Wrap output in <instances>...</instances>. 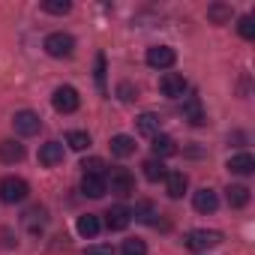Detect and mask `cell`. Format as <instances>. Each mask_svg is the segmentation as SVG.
I'll list each match as a JSON object with an SVG mask.
<instances>
[{
    "label": "cell",
    "instance_id": "cell-1",
    "mask_svg": "<svg viewBox=\"0 0 255 255\" xmlns=\"http://www.w3.org/2000/svg\"><path fill=\"white\" fill-rule=\"evenodd\" d=\"M42 48H45L48 57L63 60V57H72V51H75V39H72L69 33H48L45 42H42Z\"/></svg>",
    "mask_w": 255,
    "mask_h": 255
},
{
    "label": "cell",
    "instance_id": "cell-2",
    "mask_svg": "<svg viewBox=\"0 0 255 255\" xmlns=\"http://www.w3.org/2000/svg\"><path fill=\"white\" fill-rule=\"evenodd\" d=\"M27 192H30V186H27V180H21V177H3V180H0V198H3L6 204L24 201Z\"/></svg>",
    "mask_w": 255,
    "mask_h": 255
},
{
    "label": "cell",
    "instance_id": "cell-3",
    "mask_svg": "<svg viewBox=\"0 0 255 255\" xmlns=\"http://www.w3.org/2000/svg\"><path fill=\"white\" fill-rule=\"evenodd\" d=\"M219 243H222V231L195 228V231H189V234H186V246H189V249H195V252H207V249H213V246H219Z\"/></svg>",
    "mask_w": 255,
    "mask_h": 255
},
{
    "label": "cell",
    "instance_id": "cell-4",
    "mask_svg": "<svg viewBox=\"0 0 255 255\" xmlns=\"http://www.w3.org/2000/svg\"><path fill=\"white\" fill-rule=\"evenodd\" d=\"M51 105H54L60 114H72V111H78V105H81L78 90H75V87H69V84L57 87V90H54V96H51Z\"/></svg>",
    "mask_w": 255,
    "mask_h": 255
},
{
    "label": "cell",
    "instance_id": "cell-5",
    "mask_svg": "<svg viewBox=\"0 0 255 255\" xmlns=\"http://www.w3.org/2000/svg\"><path fill=\"white\" fill-rule=\"evenodd\" d=\"M12 126H15V132H18V135H36V132L42 129V120H39V114H36V111L24 108V111H15Z\"/></svg>",
    "mask_w": 255,
    "mask_h": 255
},
{
    "label": "cell",
    "instance_id": "cell-6",
    "mask_svg": "<svg viewBox=\"0 0 255 255\" xmlns=\"http://www.w3.org/2000/svg\"><path fill=\"white\" fill-rule=\"evenodd\" d=\"M144 60H147V66H153V69H171L174 60H177V54H174L171 45H150Z\"/></svg>",
    "mask_w": 255,
    "mask_h": 255
},
{
    "label": "cell",
    "instance_id": "cell-7",
    "mask_svg": "<svg viewBox=\"0 0 255 255\" xmlns=\"http://www.w3.org/2000/svg\"><path fill=\"white\" fill-rule=\"evenodd\" d=\"M45 222H48V210L45 207H30L24 216H21V225H24V231L27 234H42V228H45Z\"/></svg>",
    "mask_w": 255,
    "mask_h": 255
},
{
    "label": "cell",
    "instance_id": "cell-8",
    "mask_svg": "<svg viewBox=\"0 0 255 255\" xmlns=\"http://www.w3.org/2000/svg\"><path fill=\"white\" fill-rule=\"evenodd\" d=\"M129 222H132V210H129V207H123V204L108 207V213H105V225H108L111 231H123Z\"/></svg>",
    "mask_w": 255,
    "mask_h": 255
},
{
    "label": "cell",
    "instance_id": "cell-9",
    "mask_svg": "<svg viewBox=\"0 0 255 255\" xmlns=\"http://www.w3.org/2000/svg\"><path fill=\"white\" fill-rule=\"evenodd\" d=\"M159 87H162V93H165L168 99H180V96L186 93V78L177 75V72H165L162 81H159Z\"/></svg>",
    "mask_w": 255,
    "mask_h": 255
},
{
    "label": "cell",
    "instance_id": "cell-10",
    "mask_svg": "<svg viewBox=\"0 0 255 255\" xmlns=\"http://www.w3.org/2000/svg\"><path fill=\"white\" fill-rule=\"evenodd\" d=\"M111 192L114 195H132L135 192V177L126 171V168H117L111 174Z\"/></svg>",
    "mask_w": 255,
    "mask_h": 255
},
{
    "label": "cell",
    "instance_id": "cell-11",
    "mask_svg": "<svg viewBox=\"0 0 255 255\" xmlns=\"http://www.w3.org/2000/svg\"><path fill=\"white\" fill-rule=\"evenodd\" d=\"M81 192H84L87 198H102V195L108 192V180L99 177V174H84V177H81Z\"/></svg>",
    "mask_w": 255,
    "mask_h": 255
},
{
    "label": "cell",
    "instance_id": "cell-12",
    "mask_svg": "<svg viewBox=\"0 0 255 255\" xmlns=\"http://www.w3.org/2000/svg\"><path fill=\"white\" fill-rule=\"evenodd\" d=\"M183 117H186L192 126H204V123H207V114H204L198 96H186V102H183Z\"/></svg>",
    "mask_w": 255,
    "mask_h": 255
},
{
    "label": "cell",
    "instance_id": "cell-13",
    "mask_svg": "<svg viewBox=\"0 0 255 255\" xmlns=\"http://www.w3.org/2000/svg\"><path fill=\"white\" fill-rule=\"evenodd\" d=\"M39 162L42 165H60L63 162V144L60 141H45L42 147H39Z\"/></svg>",
    "mask_w": 255,
    "mask_h": 255
},
{
    "label": "cell",
    "instance_id": "cell-14",
    "mask_svg": "<svg viewBox=\"0 0 255 255\" xmlns=\"http://www.w3.org/2000/svg\"><path fill=\"white\" fill-rule=\"evenodd\" d=\"M192 204H195V210L198 213H213L216 207H219V198H216V192L213 189H198L195 195H192Z\"/></svg>",
    "mask_w": 255,
    "mask_h": 255
},
{
    "label": "cell",
    "instance_id": "cell-15",
    "mask_svg": "<svg viewBox=\"0 0 255 255\" xmlns=\"http://www.w3.org/2000/svg\"><path fill=\"white\" fill-rule=\"evenodd\" d=\"M186 186H189V180H186V174H183V171H168V174H165V189H168V198H183Z\"/></svg>",
    "mask_w": 255,
    "mask_h": 255
},
{
    "label": "cell",
    "instance_id": "cell-16",
    "mask_svg": "<svg viewBox=\"0 0 255 255\" xmlns=\"http://www.w3.org/2000/svg\"><path fill=\"white\" fill-rule=\"evenodd\" d=\"M132 216L138 219V222H144V225H159V210H156V204L153 201H138L135 204V210H132Z\"/></svg>",
    "mask_w": 255,
    "mask_h": 255
},
{
    "label": "cell",
    "instance_id": "cell-17",
    "mask_svg": "<svg viewBox=\"0 0 255 255\" xmlns=\"http://www.w3.org/2000/svg\"><path fill=\"white\" fill-rule=\"evenodd\" d=\"M111 153L120 156V159L132 156V153H135V138H129V135H114V138H111Z\"/></svg>",
    "mask_w": 255,
    "mask_h": 255
},
{
    "label": "cell",
    "instance_id": "cell-18",
    "mask_svg": "<svg viewBox=\"0 0 255 255\" xmlns=\"http://www.w3.org/2000/svg\"><path fill=\"white\" fill-rule=\"evenodd\" d=\"M153 159H162V156H171V153H177V144H174V138L171 135H153Z\"/></svg>",
    "mask_w": 255,
    "mask_h": 255
},
{
    "label": "cell",
    "instance_id": "cell-19",
    "mask_svg": "<svg viewBox=\"0 0 255 255\" xmlns=\"http://www.w3.org/2000/svg\"><path fill=\"white\" fill-rule=\"evenodd\" d=\"M0 159H3V162H21L24 159V147L18 141H12V138L0 141Z\"/></svg>",
    "mask_w": 255,
    "mask_h": 255
},
{
    "label": "cell",
    "instance_id": "cell-20",
    "mask_svg": "<svg viewBox=\"0 0 255 255\" xmlns=\"http://www.w3.org/2000/svg\"><path fill=\"white\" fill-rule=\"evenodd\" d=\"M159 123H162V120L147 111V114H141V117L135 120V129H138L141 135H150V138H153V135H159Z\"/></svg>",
    "mask_w": 255,
    "mask_h": 255
},
{
    "label": "cell",
    "instance_id": "cell-21",
    "mask_svg": "<svg viewBox=\"0 0 255 255\" xmlns=\"http://www.w3.org/2000/svg\"><path fill=\"white\" fill-rule=\"evenodd\" d=\"M228 171H234V174H252L255 171V159L249 153H237V156L228 159Z\"/></svg>",
    "mask_w": 255,
    "mask_h": 255
},
{
    "label": "cell",
    "instance_id": "cell-22",
    "mask_svg": "<svg viewBox=\"0 0 255 255\" xmlns=\"http://www.w3.org/2000/svg\"><path fill=\"white\" fill-rule=\"evenodd\" d=\"M75 228H78V234H81V237H87V240H93V237L99 234V219H96L93 213H84V216H78V222H75Z\"/></svg>",
    "mask_w": 255,
    "mask_h": 255
},
{
    "label": "cell",
    "instance_id": "cell-23",
    "mask_svg": "<svg viewBox=\"0 0 255 255\" xmlns=\"http://www.w3.org/2000/svg\"><path fill=\"white\" fill-rule=\"evenodd\" d=\"M207 18L213 24H228L231 21V6L228 3H210L207 6Z\"/></svg>",
    "mask_w": 255,
    "mask_h": 255
},
{
    "label": "cell",
    "instance_id": "cell-24",
    "mask_svg": "<svg viewBox=\"0 0 255 255\" xmlns=\"http://www.w3.org/2000/svg\"><path fill=\"white\" fill-rule=\"evenodd\" d=\"M141 171H144V177L150 180V183H156V180H165V165H162V159H147L144 165H141Z\"/></svg>",
    "mask_w": 255,
    "mask_h": 255
},
{
    "label": "cell",
    "instance_id": "cell-25",
    "mask_svg": "<svg viewBox=\"0 0 255 255\" xmlns=\"http://www.w3.org/2000/svg\"><path fill=\"white\" fill-rule=\"evenodd\" d=\"M228 204L231 207H246L249 204V189L246 186H228Z\"/></svg>",
    "mask_w": 255,
    "mask_h": 255
},
{
    "label": "cell",
    "instance_id": "cell-26",
    "mask_svg": "<svg viewBox=\"0 0 255 255\" xmlns=\"http://www.w3.org/2000/svg\"><path fill=\"white\" fill-rule=\"evenodd\" d=\"M69 9H72L69 0H42V12L48 15H66Z\"/></svg>",
    "mask_w": 255,
    "mask_h": 255
},
{
    "label": "cell",
    "instance_id": "cell-27",
    "mask_svg": "<svg viewBox=\"0 0 255 255\" xmlns=\"http://www.w3.org/2000/svg\"><path fill=\"white\" fill-rule=\"evenodd\" d=\"M66 144H69L72 150H87V147H90V135H87V132L72 129V132L66 135Z\"/></svg>",
    "mask_w": 255,
    "mask_h": 255
},
{
    "label": "cell",
    "instance_id": "cell-28",
    "mask_svg": "<svg viewBox=\"0 0 255 255\" xmlns=\"http://www.w3.org/2000/svg\"><path fill=\"white\" fill-rule=\"evenodd\" d=\"M81 168H84V174H99V177H105V162H102L99 156L84 159V162H81Z\"/></svg>",
    "mask_w": 255,
    "mask_h": 255
},
{
    "label": "cell",
    "instance_id": "cell-29",
    "mask_svg": "<svg viewBox=\"0 0 255 255\" xmlns=\"http://www.w3.org/2000/svg\"><path fill=\"white\" fill-rule=\"evenodd\" d=\"M237 33H240L243 39H255V21H252V15H243V18L237 21Z\"/></svg>",
    "mask_w": 255,
    "mask_h": 255
},
{
    "label": "cell",
    "instance_id": "cell-30",
    "mask_svg": "<svg viewBox=\"0 0 255 255\" xmlns=\"http://www.w3.org/2000/svg\"><path fill=\"white\" fill-rule=\"evenodd\" d=\"M120 255H147V249H144V240H126L123 243V249H120Z\"/></svg>",
    "mask_w": 255,
    "mask_h": 255
},
{
    "label": "cell",
    "instance_id": "cell-31",
    "mask_svg": "<svg viewBox=\"0 0 255 255\" xmlns=\"http://www.w3.org/2000/svg\"><path fill=\"white\" fill-rule=\"evenodd\" d=\"M117 96L123 102H132V99H138V87H132L129 81H123V84H117Z\"/></svg>",
    "mask_w": 255,
    "mask_h": 255
},
{
    "label": "cell",
    "instance_id": "cell-32",
    "mask_svg": "<svg viewBox=\"0 0 255 255\" xmlns=\"http://www.w3.org/2000/svg\"><path fill=\"white\" fill-rule=\"evenodd\" d=\"M96 84L105 93V54H96Z\"/></svg>",
    "mask_w": 255,
    "mask_h": 255
},
{
    "label": "cell",
    "instance_id": "cell-33",
    "mask_svg": "<svg viewBox=\"0 0 255 255\" xmlns=\"http://www.w3.org/2000/svg\"><path fill=\"white\" fill-rule=\"evenodd\" d=\"M87 255H114V252H111V246H90Z\"/></svg>",
    "mask_w": 255,
    "mask_h": 255
}]
</instances>
